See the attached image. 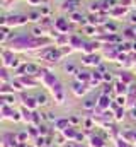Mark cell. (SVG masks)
I'll use <instances>...</instances> for the list:
<instances>
[{
  "label": "cell",
  "instance_id": "obj_1",
  "mask_svg": "<svg viewBox=\"0 0 136 147\" xmlns=\"http://www.w3.org/2000/svg\"><path fill=\"white\" fill-rule=\"evenodd\" d=\"M22 101H24V105H26V106H29V108H36V106H39V105H37V101H36V99H34V98H26V96H22Z\"/></svg>",
  "mask_w": 136,
  "mask_h": 147
},
{
  "label": "cell",
  "instance_id": "obj_2",
  "mask_svg": "<svg viewBox=\"0 0 136 147\" xmlns=\"http://www.w3.org/2000/svg\"><path fill=\"white\" fill-rule=\"evenodd\" d=\"M36 101H37V105H39V106H46V105L49 103V101H48V96H46V94H39V96L36 98Z\"/></svg>",
  "mask_w": 136,
  "mask_h": 147
},
{
  "label": "cell",
  "instance_id": "obj_3",
  "mask_svg": "<svg viewBox=\"0 0 136 147\" xmlns=\"http://www.w3.org/2000/svg\"><path fill=\"white\" fill-rule=\"evenodd\" d=\"M92 147H105V144L102 142L99 137H92Z\"/></svg>",
  "mask_w": 136,
  "mask_h": 147
},
{
  "label": "cell",
  "instance_id": "obj_4",
  "mask_svg": "<svg viewBox=\"0 0 136 147\" xmlns=\"http://www.w3.org/2000/svg\"><path fill=\"white\" fill-rule=\"evenodd\" d=\"M37 19H43V17H41V14H39V12H31V14H29V16H27V21H33V22H36V21H37Z\"/></svg>",
  "mask_w": 136,
  "mask_h": 147
},
{
  "label": "cell",
  "instance_id": "obj_5",
  "mask_svg": "<svg viewBox=\"0 0 136 147\" xmlns=\"http://www.w3.org/2000/svg\"><path fill=\"white\" fill-rule=\"evenodd\" d=\"M75 3H77V2H65V3H63V10H73V9H75V7H73Z\"/></svg>",
  "mask_w": 136,
  "mask_h": 147
},
{
  "label": "cell",
  "instance_id": "obj_6",
  "mask_svg": "<svg viewBox=\"0 0 136 147\" xmlns=\"http://www.w3.org/2000/svg\"><path fill=\"white\" fill-rule=\"evenodd\" d=\"M126 91H128V89H126V84H124V82H117V92H119V94H121V92L124 94Z\"/></svg>",
  "mask_w": 136,
  "mask_h": 147
},
{
  "label": "cell",
  "instance_id": "obj_7",
  "mask_svg": "<svg viewBox=\"0 0 136 147\" xmlns=\"http://www.w3.org/2000/svg\"><path fill=\"white\" fill-rule=\"evenodd\" d=\"M121 118H124V110L117 108V111H116V120H121Z\"/></svg>",
  "mask_w": 136,
  "mask_h": 147
},
{
  "label": "cell",
  "instance_id": "obj_8",
  "mask_svg": "<svg viewBox=\"0 0 136 147\" xmlns=\"http://www.w3.org/2000/svg\"><path fill=\"white\" fill-rule=\"evenodd\" d=\"M82 19H83V17H80L78 14H73V16H71V21H75V22H80Z\"/></svg>",
  "mask_w": 136,
  "mask_h": 147
},
{
  "label": "cell",
  "instance_id": "obj_9",
  "mask_svg": "<svg viewBox=\"0 0 136 147\" xmlns=\"http://www.w3.org/2000/svg\"><path fill=\"white\" fill-rule=\"evenodd\" d=\"M33 34H34V36H39V34H43V29H39V28H34V29H33Z\"/></svg>",
  "mask_w": 136,
  "mask_h": 147
},
{
  "label": "cell",
  "instance_id": "obj_10",
  "mask_svg": "<svg viewBox=\"0 0 136 147\" xmlns=\"http://www.w3.org/2000/svg\"><path fill=\"white\" fill-rule=\"evenodd\" d=\"M65 70H67V72H75V67H73V65H71V63H70V65H65Z\"/></svg>",
  "mask_w": 136,
  "mask_h": 147
},
{
  "label": "cell",
  "instance_id": "obj_11",
  "mask_svg": "<svg viewBox=\"0 0 136 147\" xmlns=\"http://www.w3.org/2000/svg\"><path fill=\"white\" fill-rule=\"evenodd\" d=\"M105 31H116V26H112V24H105Z\"/></svg>",
  "mask_w": 136,
  "mask_h": 147
},
{
  "label": "cell",
  "instance_id": "obj_12",
  "mask_svg": "<svg viewBox=\"0 0 136 147\" xmlns=\"http://www.w3.org/2000/svg\"><path fill=\"white\" fill-rule=\"evenodd\" d=\"M104 79H105V80H111V79H112V77H111V74L107 72V74H105V75H104Z\"/></svg>",
  "mask_w": 136,
  "mask_h": 147
},
{
  "label": "cell",
  "instance_id": "obj_13",
  "mask_svg": "<svg viewBox=\"0 0 136 147\" xmlns=\"http://www.w3.org/2000/svg\"><path fill=\"white\" fill-rule=\"evenodd\" d=\"M131 116H133V118H136V108H133V110H131Z\"/></svg>",
  "mask_w": 136,
  "mask_h": 147
}]
</instances>
